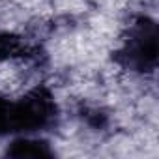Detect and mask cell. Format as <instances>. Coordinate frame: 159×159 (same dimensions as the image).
I'll return each mask as SVG.
<instances>
[{
    "mask_svg": "<svg viewBox=\"0 0 159 159\" xmlns=\"http://www.w3.org/2000/svg\"><path fill=\"white\" fill-rule=\"evenodd\" d=\"M8 153L11 155H34V157H39V155H51V152L47 150V144L45 142H38V140H19L13 144L11 150H8Z\"/></svg>",
    "mask_w": 159,
    "mask_h": 159,
    "instance_id": "cell-2",
    "label": "cell"
},
{
    "mask_svg": "<svg viewBox=\"0 0 159 159\" xmlns=\"http://www.w3.org/2000/svg\"><path fill=\"white\" fill-rule=\"evenodd\" d=\"M155 26L142 19L129 34L127 45H125V56H127V66L146 71L155 66Z\"/></svg>",
    "mask_w": 159,
    "mask_h": 159,
    "instance_id": "cell-1",
    "label": "cell"
}]
</instances>
